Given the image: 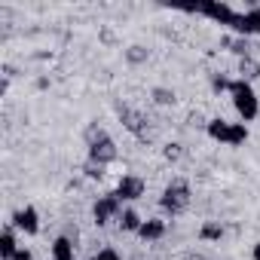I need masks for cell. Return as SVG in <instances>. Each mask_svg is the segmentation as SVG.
<instances>
[{
    "label": "cell",
    "mask_w": 260,
    "mask_h": 260,
    "mask_svg": "<svg viewBox=\"0 0 260 260\" xmlns=\"http://www.w3.org/2000/svg\"><path fill=\"white\" fill-rule=\"evenodd\" d=\"M116 220H119V226H122L125 233H138V230H141V223H144V220H141V214H138L135 208H125Z\"/></svg>",
    "instance_id": "obj_13"
},
{
    "label": "cell",
    "mask_w": 260,
    "mask_h": 260,
    "mask_svg": "<svg viewBox=\"0 0 260 260\" xmlns=\"http://www.w3.org/2000/svg\"><path fill=\"white\" fill-rule=\"evenodd\" d=\"M89 162H95V166H107V162H113L116 159V144H113V138L107 135V132H89Z\"/></svg>",
    "instance_id": "obj_3"
},
{
    "label": "cell",
    "mask_w": 260,
    "mask_h": 260,
    "mask_svg": "<svg viewBox=\"0 0 260 260\" xmlns=\"http://www.w3.org/2000/svg\"><path fill=\"white\" fill-rule=\"evenodd\" d=\"M187 13H199V16H208V19H214L217 25H226V28H233V22H236V10L230 7V4H217V0H205V4H196V7H187Z\"/></svg>",
    "instance_id": "obj_5"
},
{
    "label": "cell",
    "mask_w": 260,
    "mask_h": 260,
    "mask_svg": "<svg viewBox=\"0 0 260 260\" xmlns=\"http://www.w3.org/2000/svg\"><path fill=\"white\" fill-rule=\"evenodd\" d=\"M19 248H22V245L16 242V226H7V230H4V236H0V257L10 260Z\"/></svg>",
    "instance_id": "obj_10"
},
{
    "label": "cell",
    "mask_w": 260,
    "mask_h": 260,
    "mask_svg": "<svg viewBox=\"0 0 260 260\" xmlns=\"http://www.w3.org/2000/svg\"><path fill=\"white\" fill-rule=\"evenodd\" d=\"M230 95H233V107H236V113L242 116L245 125H248L251 119H257V113H260V101H257V95H254V89H251V83H248L245 77H242V80H233Z\"/></svg>",
    "instance_id": "obj_1"
},
{
    "label": "cell",
    "mask_w": 260,
    "mask_h": 260,
    "mask_svg": "<svg viewBox=\"0 0 260 260\" xmlns=\"http://www.w3.org/2000/svg\"><path fill=\"white\" fill-rule=\"evenodd\" d=\"M13 226L22 230V233H28V236H37L40 233V214H37V208H31V205L19 208L13 214Z\"/></svg>",
    "instance_id": "obj_9"
},
{
    "label": "cell",
    "mask_w": 260,
    "mask_h": 260,
    "mask_svg": "<svg viewBox=\"0 0 260 260\" xmlns=\"http://www.w3.org/2000/svg\"><path fill=\"white\" fill-rule=\"evenodd\" d=\"M178 153H181V150H178V144H169V147H166V156H169V159H175Z\"/></svg>",
    "instance_id": "obj_20"
},
{
    "label": "cell",
    "mask_w": 260,
    "mask_h": 260,
    "mask_svg": "<svg viewBox=\"0 0 260 260\" xmlns=\"http://www.w3.org/2000/svg\"><path fill=\"white\" fill-rule=\"evenodd\" d=\"M251 257H254V260H260V242L254 245V251H251Z\"/></svg>",
    "instance_id": "obj_21"
},
{
    "label": "cell",
    "mask_w": 260,
    "mask_h": 260,
    "mask_svg": "<svg viewBox=\"0 0 260 260\" xmlns=\"http://www.w3.org/2000/svg\"><path fill=\"white\" fill-rule=\"evenodd\" d=\"M113 193H116V199H119V202H135V199H141V196H144V181H141V178H135V175H122Z\"/></svg>",
    "instance_id": "obj_7"
},
{
    "label": "cell",
    "mask_w": 260,
    "mask_h": 260,
    "mask_svg": "<svg viewBox=\"0 0 260 260\" xmlns=\"http://www.w3.org/2000/svg\"><path fill=\"white\" fill-rule=\"evenodd\" d=\"M153 95H156L159 104H172V101H175V92H169V89H156Z\"/></svg>",
    "instance_id": "obj_17"
},
{
    "label": "cell",
    "mask_w": 260,
    "mask_h": 260,
    "mask_svg": "<svg viewBox=\"0 0 260 260\" xmlns=\"http://www.w3.org/2000/svg\"><path fill=\"white\" fill-rule=\"evenodd\" d=\"M233 31L239 37H254L260 34V7H251L248 13H239L236 22H233Z\"/></svg>",
    "instance_id": "obj_8"
},
{
    "label": "cell",
    "mask_w": 260,
    "mask_h": 260,
    "mask_svg": "<svg viewBox=\"0 0 260 260\" xmlns=\"http://www.w3.org/2000/svg\"><path fill=\"white\" fill-rule=\"evenodd\" d=\"M230 86H233V83H230L226 77H220V74H214V77H211V89H214V92H223V89L230 92Z\"/></svg>",
    "instance_id": "obj_16"
},
{
    "label": "cell",
    "mask_w": 260,
    "mask_h": 260,
    "mask_svg": "<svg viewBox=\"0 0 260 260\" xmlns=\"http://www.w3.org/2000/svg\"><path fill=\"white\" fill-rule=\"evenodd\" d=\"M208 138L226 144V147H242L248 141V125L245 122H226V119H211L208 122Z\"/></svg>",
    "instance_id": "obj_2"
},
{
    "label": "cell",
    "mask_w": 260,
    "mask_h": 260,
    "mask_svg": "<svg viewBox=\"0 0 260 260\" xmlns=\"http://www.w3.org/2000/svg\"><path fill=\"white\" fill-rule=\"evenodd\" d=\"M119 199H116V193H107V196H101L95 205H92V217H95V223L98 226H104V223H110L113 217H119L122 211H119Z\"/></svg>",
    "instance_id": "obj_6"
},
{
    "label": "cell",
    "mask_w": 260,
    "mask_h": 260,
    "mask_svg": "<svg viewBox=\"0 0 260 260\" xmlns=\"http://www.w3.org/2000/svg\"><path fill=\"white\" fill-rule=\"evenodd\" d=\"M52 260H74V242L68 236H58L52 242Z\"/></svg>",
    "instance_id": "obj_12"
},
{
    "label": "cell",
    "mask_w": 260,
    "mask_h": 260,
    "mask_svg": "<svg viewBox=\"0 0 260 260\" xmlns=\"http://www.w3.org/2000/svg\"><path fill=\"white\" fill-rule=\"evenodd\" d=\"M10 260H31V251H28V248H19V251H16Z\"/></svg>",
    "instance_id": "obj_19"
},
{
    "label": "cell",
    "mask_w": 260,
    "mask_h": 260,
    "mask_svg": "<svg viewBox=\"0 0 260 260\" xmlns=\"http://www.w3.org/2000/svg\"><path fill=\"white\" fill-rule=\"evenodd\" d=\"M159 205H162L166 211H172V214H181V211L190 205V187H187L184 181H172V184L162 190Z\"/></svg>",
    "instance_id": "obj_4"
},
{
    "label": "cell",
    "mask_w": 260,
    "mask_h": 260,
    "mask_svg": "<svg viewBox=\"0 0 260 260\" xmlns=\"http://www.w3.org/2000/svg\"><path fill=\"white\" fill-rule=\"evenodd\" d=\"M92 260H119V254H116L113 248H101V251H98Z\"/></svg>",
    "instance_id": "obj_18"
},
{
    "label": "cell",
    "mask_w": 260,
    "mask_h": 260,
    "mask_svg": "<svg viewBox=\"0 0 260 260\" xmlns=\"http://www.w3.org/2000/svg\"><path fill=\"white\" fill-rule=\"evenodd\" d=\"M122 119H125V125L132 128V132H141V116H138V113H132V110H122Z\"/></svg>",
    "instance_id": "obj_15"
},
{
    "label": "cell",
    "mask_w": 260,
    "mask_h": 260,
    "mask_svg": "<svg viewBox=\"0 0 260 260\" xmlns=\"http://www.w3.org/2000/svg\"><path fill=\"white\" fill-rule=\"evenodd\" d=\"M138 236H141L144 242H159V239L166 236V223H162V220H144L141 230H138Z\"/></svg>",
    "instance_id": "obj_11"
},
{
    "label": "cell",
    "mask_w": 260,
    "mask_h": 260,
    "mask_svg": "<svg viewBox=\"0 0 260 260\" xmlns=\"http://www.w3.org/2000/svg\"><path fill=\"white\" fill-rule=\"evenodd\" d=\"M199 236H202V239H208V242H214V239H220V236H223V226H220L217 220H208V223H202Z\"/></svg>",
    "instance_id": "obj_14"
}]
</instances>
